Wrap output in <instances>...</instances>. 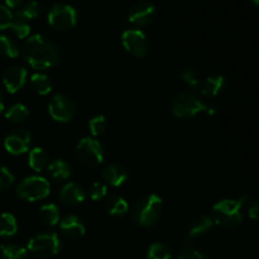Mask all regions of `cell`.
<instances>
[{"label":"cell","instance_id":"30bf717a","mask_svg":"<svg viewBox=\"0 0 259 259\" xmlns=\"http://www.w3.org/2000/svg\"><path fill=\"white\" fill-rule=\"evenodd\" d=\"M121 42L126 52L136 57H144L148 52V40L139 29H126L121 35Z\"/></svg>","mask_w":259,"mask_h":259},{"label":"cell","instance_id":"9a60e30c","mask_svg":"<svg viewBox=\"0 0 259 259\" xmlns=\"http://www.w3.org/2000/svg\"><path fill=\"white\" fill-rule=\"evenodd\" d=\"M129 172L124 164L119 162L109 163L103 171V180L113 187H119L128 180Z\"/></svg>","mask_w":259,"mask_h":259},{"label":"cell","instance_id":"e575fe53","mask_svg":"<svg viewBox=\"0 0 259 259\" xmlns=\"http://www.w3.org/2000/svg\"><path fill=\"white\" fill-rule=\"evenodd\" d=\"M13 22V14L9 10V8L0 5V29H7L10 28V24Z\"/></svg>","mask_w":259,"mask_h":259},{"label":"cell","instance_id":"1f68e13d","mask_svg":"<svg viewBox=\"0 0 259 259\" xmlns=\"http://www.w3.org/2000/svg\"><path fill=\"white\" fill-rule=\"evenodd\" d=\"M89 128H90V133L94 137H98L104 133L106 129V119L103 115H96L89 121Z\"/></svg>","mask_w":259,"mask_h":259},{"label":"cell","instance_id":"8fae6325","mask_svg":"<svg viewBox=\"0 0 259 259\" xmlns=\"http://www.w3.org/2000/svg\"><path fill=\"white\" fill-rule=\"evenodd\" d=\"M156 19V8L149 2H138L129 12V22L137 27H147Z\"/></svg>","mask_w":259,"mask_h":259},{"label":"cell","instance_id":"ba28073f","mask_svg":"<svg viewBox=\"0 0 259 259\" xmlns=\"http://www.w3.org/2000/svg\"><path fill=\"white\" fill-rule=\"evenodd\" d=\"M76 158L86 167H98L104 161L103 147L95 139L82 138L76 146Z\"/></svg>","mask_w":259,"mask_h":259},{"label":"cell","instance_id":"836d02e7","mask_svg":"<svg viewBox=\"0 0 259 259\" xmlns=\"http://www.w3.org/2000/svg\"><path fill=\"white\" fill-rule=\"evenodd\" d=\"M106 192H108V190H106L105 185L100 184V182H95L90 189L91 200H94V201L103 200L106 196Z\"/></svg>","mask_w":259,"mask_h":259},{"label":"cell","instance_id":"ab89813d","mask_svg":"<svg viewBox=\"0 0 259 259\" xmlns=\"http://www.w3.org/2000/svg\"><path fill=\"white\" fill-rule=\"evenodd\" d=\"M252 2H253V4L255 5V7L259 8V0H252Z\"/></svg>","mask_w":259,"mask_h":259},{"label":"cell","instance_id":"ac0fdd59","mask_svg":"<svg viewBox=\"0 0 259 259\" xmlns=\"http://www.w3.org/2000/svg\"><path fill=\"white\" fill-rule=\"evenodd\" d=\"M71 166L63 159H56L48 164V174L56 181H65L71 176Z\"/></svg>","mask_w":259,"mask_h":259},{"label":"cell","instance_id":"f1b7e54d","mask_svg":"<svg viewBox=\"0 0 259 259\" xmlns=\"http://www.w3.org/2000/svg\"><path fill=\"white\" fill-rule=\"evenodd\" d=\"M171 250L162 243H154L149 247L147 259H171Z\"/></svg>","mask_w":259,"mask_h":259},{"label":"cell","instance_id":"3957f363","mask_svg":"<svg viewBox=\"0 0 259 259\" xmlns=\"http://www.w3.org/2000/svg\"><path fill=\"white\" fill-rule=\"evenodd\" d=\"M162 210H163V201L161 197L151 194L137 201L131 212V218L139 227L149 228L156 225L157 222L161 219Z\"/></svg>","mask_w":259,"mask_h":259},{"label":"cell","instance_id":"7a4b0ae2","mask_svg":"<svg viewBox=\"0 0 259 259\" xmlns=\"http://www.w3.org/2000/svg\"><path fill=\"white\" fill-rule=\"evenodd\" d=\"M248 199H249L248 196H243L239 200H222L217 202L212 206L211 214L214 224L224 229L237 228L243 222L242 207Z\"/></svg>","mask_w":259,"mask_h":259},{"label":"cell","instance_id":"4dcf8cb0","mask_svg":"<svg viewBox=\"0 0 259 259\" xmlns=\"http://www.w3.org/2000/svg\"><path fill=\"white\" fill-rule=\"evenodd\" d=\"M180 76H181L182 80H184L187 85L191 86V88H199L200 86L199 75H197L195 68L186 66V67H184L180 71Z\"/></svg>","mask_w":259,"mask_h":259},{"label":"cell","instance_id":"2e32d148","mask_svg":"<svg viewBox=\"0 0 259 259\" xmlns=\"http://www.w3.org/2000/svg\"><path fill=\"white\" fill-rule=\"evenodd\" d=\"M85 190L75 182H68L60 191V200L66 206H77L85 201Z\"/></svg>","mask_w":259,"mask_h":259},{"label":"cell","instance_id":"ffe728a7","mask_svg":"<svg viewBox=\"0 0 259 259\" xmlns=\"http://www.w3.org/2000/svg\"><path fill=\"white\" fill-rule=\"evenodd\" d=\"M105 209L113 217H123L128 212V202L120 196H109L105 200Z\"/></svg>","mask_w":259,"mask_h":259},{"label":"cell","instance_id":"d590c367","mask_svg":"<svg viewBox=\"0 0 259 259\" xmlns=\"http://www.w3.org/2000/svg\"><path fill=\"white\" fill-rule=\"evenodd\" d=\"M179 259H209L204 253L199 252V250L195 249H187L185 252H182V254L180 255Z\"/></svg>","mask_w":259,"mask_h":259},{"label":"cell","instance_id":"8d00e7d4","mask_svg":"<svg viewBox=\"0 0 259 259\" xmlns=\"http://www.w3.org/2000/svg\"><path fill=\"white\" fill-rule=\"evenodd\" d=\"M248 215H249L250 219L259 223V200L250 204L249 209H248Z\"/></svg>","mask_w":259,"mask_h":259},{"label":"cell","instance_id":"6da1fadb","mask_svg":"<svg viewBox=\"0 0 259 259\" xmlns=\"http://www.w3.org/2000/svg\"><path fill=\"white\" fill-rule=\"evenodd\" d=\"M25 61L37 70H47L55 67L60 62V52L57 47L40 34L28 38L23 48Z\"/></svg>","mask_w":259,"mask_h":259},{"label":"cell","instance_id":"7c38bea8","mask_svg":"<svg viewBox=\"0 0 259 259\" xmlns=\"http://www.w3.org/2000/svg\"><path fill=\"white\" fill-rule=\"evenodd\" d=\"M30 142H32V136L29 132L24 129H18L8 134L4 141V146L10 154L18 156V154H23L29 151Z\"/></svg>","mask_w":259,"mask_h":259},{"label":"cell","instance_id":"5b68a950","mask_svg":"<svg viewBox=\"0 0 259 259\" xmlns=\"http://www.w3.org/2000/svg\"><path fill=\"white\" fill-rule=\"evenodd\" d=\"M51 186L48 181L39 176H30L23 180L17 187V195L24 201H38L50 195Z\"/></svg>","mask_w":259,"mask_h":259},{"label":"cell","instance_id":"44dd1931","mask_svg":"<svg viewBox=\"0 0 259 259\" xmlns=\"http://www.w3.org/2000/svg\"><path fill=\"white\" fill-rule=\"evenodd\" d=\"M40 13H42V7H40L39 3L35 2V0H30V2L25 3L24 5H22L18 9L14 17L20 18V19L25 20V22H29V20H33L39 17Z\"/></svg>","mask_w":259,"mask_h":259},{"label":"cell","instance_id":"4fadbf2b","mask_svg":"<svg viewBox=\"0 0 259 259\" xmlns=\"http://www.w3.org/2000/svg\"><path fill=\"white\" fill-rule=\"evenodd\" d=\"M27 81V70L22 66H10L3 73V83L8 93L14 94L19 91Z\"/></svg>","mask_w":259,"mask_h":259},{"label":"cell","instance_id":"74e56055","mask_svg":"<svg viewBox=\"0 0 259 259\" xmlns=\"http://www.w3.org/2000/svg\"><path fill=\"white\" fill-rule=\"evenodd\" d=\"M5 4H7L8 8H13V9L18 8L19 9L24 4V0H5Z\"/></svg>","mask_w":259,"mask_h":259},{"label":"cell","instance_id":"cb8c5ba5","mask_svg":"<svg viewBox=\"0 0 259 259\" xmlns=\"http://www.w3.org/2000/svg\"><path fill=\"white\" fill-rule=\"evenodd\" d=\"M30 85H32L33 90L39 95H47L52 90V82H51L50 77L43 73H34L30 77Z\"/></svg>","mask_w":259,"mask_h":259},{"label":"cell","instance_id":"e0dca14e","mask_svg":"<svg viewBox=\"0 0 259 259\" xmlns=\"http://www.w3.org/2000/svg\"><path fill=\"white\" fill-rule=\"evenodd\" d=\"M214 225L211 217L209 215H200L196 219L192 220V223L190 224L189 230H187V234L185 237V242H190V240L195 239V238H199L201 235H204L205 233L209 232L210 229Z\"/></svg>","mask_w":259,"mask_h":259},{"label":"cell","instance_id":"f35d334b","mask_svg":"<svg viewBox=\"0 0 259 259\" xmlns=\"http://www.w3.org/2000/svg\"><path fill=\"white\" fill-rule=\"evenodd\" d=\"M4 110V95H3L2 90H0V113Z\"/></svg>","mask_w":259,"mask_h":259},{"label":"cell","instance_id":"d6986e66","mask_svg":"<svg viewBox=\"0 0 259 259\" xmlns=\"http://www.w3.org/2000/svg\"><path fill=\"white\" fill-rule=\"evenodd\" d=\"M224 83L225 80L223 76H211V77H207L201 85L202 95L207 96V98H215L223 90Z\"/></svg>","mask_w":259,"mask_h":259},{"label":"cell","instance_id":"7402d4cb","mask_svg":"<svg viewBox=\"0 0 259 259\" xmlns=\"http://www.w3.org/2000/svg\"><path fill=\"white\" fill-rule=\"evenodd\" d=\"M28 163L32 169L37 172H42L46 167H48V154L45 149L34 148L29 152Z\"/></svg>","mask_w":259,"mask_h":259},{"label":"cell","instance_id":"5bb4252c","mask_svg":"<svg viewBox=\"0 0 259 259\" xmlns=\"http://www.w3.org/2000/svg\"><path fill=\"white\" fill-rule=\"evenodd\" d=\"M60 230L63 237L67 239L77 240L85 234V225L81 222L80 218L75 215H68L60 222Z\"/></svg>","mask_w":259,"mask_h":259},{"label":"cell","instance_id":"f546056e","mask_svg":"<svg viewBox=\"0 0 259 259\" xmlns=\"http://www.w3.org/2000/svg\"><path fill=\"white\" fill-rule=\"evenodd\" d=\"M10 29H12L13 33H14L18 38H20V39L28 37V34H29L30 32V27L29 24H28V22L20 19V18L14 17V15H13V22L12 24H10Z\"/></svg>","mask_w":259,"mask_h":259},{"label":"cell","instance_id":"9c48e42d","mask_svg":"<svg viewBox=\"0 0 259 259\" xmlns=\"http://www.w3.org/2000/svg\"><path fill=\"white\" fill-rule=\"evenodd\" d=\"M48 113L58 123H68L76 115L75 104L63 94H57L48 104Z\"/></svg>","mask_w":259,"mask_h":259},{"label":"cell","instance_id":"8992f818","mask_svg":"<svg viewBox=\"0 0 259 259\" xmlns=\"http://www.w3.org/2000/svg\"><path fill=\"white\" fill-rule=\"evenodd\" d=\"M48 23L58 32H68L77 23V13L68 4H55L48 13Z\"/></svg>","mask_w":259,"mask_h":259},{"label":"cell","instance_id":"4316f807","mask_svg":"<svg viewBox=\"0 0 259 259\" xmlns=\"http://www.w3.org/2000/svg\"><path fill=\"white\" fill-rule=\"evenodd\" d=\"M0 55L9 58H17L19 56L17 43L8 35H0Z\"/></svg>","mask_w":259,"mask_h":259},{"label":"cell","instance_id":"d4e9b609","mask_svg":"<svg viewBox=\"0 0 259 259\" xmlns=\"http://www.w3.org/2000/svg\"><path fill=\"white\" fill-rule=\"evenodd\" d=\"M17 230V220L12 214L5 212L0 215V237H13Z\"/></svg>","mask_w":259,"mask_h":259},{"label":"cell","instance_id":"277c9868","mask_svg":"<svg viewBox=\"0 0 259 259\" xmlns=\"http://www.w3.org/2000/svg\"><path fill=\"white\" fill-rule=\"evenodd\" d=\"M212 110L214 109L202 103L199 96L195 95L194 93H181L172 101V111L175 116L182 120L194 118L197 114L204 113V111L210 114L212 113Z\"/></svg>","mask_w":259,"mask_h":259},{"label":"cell","instance_id":"52a82bcc","mask_svg":"<svg viewBox=\"0 0 259 259\" xmlns=\"http://www.w3.org/2000/svg\"><path fill=\"white\" fill-rule=\"evenodd\" d=\"M28 250L35 257L48 258L57 254L61 249V240L55 233L37 234L28 242Z\"/></svg>","mask_w":259,"mask_h":259},{"label":"cell","instance_id":"603a6c76","mask_svg":"<svg viewBox=\"0 0 259 259\" xmlns=\"http://www.w3.org/2000/svg\"><path fill=\"white\" fill-rule=\"evenodd\" d=\"M39 219L48 227H55L60 222V210L55 204L43 205L39 209Z\"/></svg>","mask_w":259,"mask_h":259},{"label":"cell","instance_id":"83f0119b","mask_svg":"<svg viewBox=\"0 0 259 259\" xmlns=\"http://www.w3.org/2000/svg\"><path fill=\"white\" fill-rule=\"evenodd\" d=\"M2 259H28V252L18 245H4L2 247Z\"/></svg>","mask_w":259,"mask_h":259},{"label":"cell","instance_id":"484cf974","mask_svg":"<svg viewBox=\"0 0 259 259\" xmlns=\"http://www.w3.org/2000/svg\"><path fill=\"white\" fill-rule=\"evenodd\" d=\"M29 116V110L23 104H15L5 113V118L12 123H23Z\"/></svg>","mask_w":259,"mask_h":259},{"label":"cell","instance_id":"d6a6232c","mask_svg":"<svg viewBox=\"0 0 259 259\" xmlns=\"http://www.w3.org/2000/svg\"><path fill=\"white\" fill-rule=\"evenodd\" d=\"M13 182H14V176L12 175V172L7 167L0 164V191L9 189Z\"/></svg>","mask_w":259,"mask_h":259}]
</instances>
